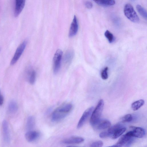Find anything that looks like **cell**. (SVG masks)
Here are the masks:
<instances>
[{"label":"cell","mask_w":147,"mask_h":147,"mask_svg":"<svg viewBox=\"0 0 147 147\" xmlns=\"http://www.w3.org/2000/svg\"><path fill=\"white\" fill-rule=\"evenodd\" d=\"M40 133L36 131L29 130L25 134L26 140L28 142H32L37 140L40 137Z\"/></svg>","instance_id":"10"},{"label":"cell","mask_w":147,"mask_h":147,"mask_svg":"<svg viewBox=\"0 0 147 147\" xmlns=\"http://www.w3.org/2000/svg\"><path fill=\"white\" fill-rule=\"evenodd\" d=\"M104 105L103 100L100 99L93 110L91 115L90 123L92 125H97L100 121Z\"/></svg>","instance_id":"2"},{"label":"cell","mask_w":147,"mask_h":147,"mask_svg":"<svg viewBox=\"0 0 147 147\" xmlns=\"http://www.w3.org/2000/svg\"><path fill=\"white\" fill-rule=\"evenodd\" d=\"M108 67H105L102 71L101 73V76L102 79L104 80L107 79L108 77Z\"/></svg>","instance_id":"25"},{"label":"cell","mask_w":147,"mask_h":147,"mask_svg":"<svg viewBox=\"0 0 147 147\" xmlns=\"http://www.w3.org/2000/svg\"><path fill=\"white\" fill-rule=\"evenodd\" d=\"M62 54V51L60 49H57L54 54L53 61V69L55 74L57 73L60 69Z\"/></svg>","instance_id":"4"},{"label":"cell","mask_w":147,"mask_h":147,"mask_svg":"<svg viewBox=\"0 0 147 147\" xmlns=\"http://www.w3.org/2000/svg\"><path fill=\"white\" fill-rule=\"evenodd\" d=\"M107 147H118V146H117V145L116 144H115V145H113V146Z\"/></svg>","instance_id":"31"},{"label":"cell","mask_w":147,"mask_h":147,"mask_svg":"<svg viewBox=\"0 0 147 147\" xmlns=\"http://www.w3.org/2000/svg\"><path fill=\"white\" fill-rule=\"evenodd\" d=\"M99 136L101 138H103L109 137L110 136L106 131L101 132L99 134Z\"/></svg>","instance_id":"28"},{"label":"cell","mask_w":147,"mask_h":147,"mask_svg":"<svg viewBox=\"0 0 147 147\" xmlns=\"http://www.w3.org/2000/svg\"><path fill=\"white\" fill-rule=\"evenodd\" d=\"M94 109V107H91L84 111L78 123L77 128L80 129L84 125L89 117L91 115Z\"/></svg>","instance_id":"8"},{"label":"cell","mask_w":147,"mask_h":147,"mask_svg":"<svg viewBox=\"0 0 147 147\" xmlns=\"http://www.w3.org/2000/svg\"><path fill=\"white\" fill-rule=\"evenodd\" d=\"M78 28L77 19L76 16H74L70 26L69 33V36L71 37L76 35L78 31Z\"/></svg>","instance_id":"11"},{"label":"cell","mask_w":147,"mask_h":147,"mask_svg":"<svg viewBox=\"0 0 147 147\" xmlns=\"http://www.w3.org/2000/svg\"><path fill=\"white\" fill-rule=\"evenodd\" d=\"M74 51L72 50L67 51L65 53L63 58V61L65 64L68 65L71 63L74 56Z\"/></svg>","instance_id":"14"},{"label":"cell","mask_w":147,"mask_h":147,"mask_svg":"<svg viewBox=\"0 0 147 147\" xmlns=\"http://www.w3.org/2000/svg\"><path fill=\"white\" fill-rule=\"evenodd\" d=\"M36 75V72L34 70H31L28 72V79L29 83L31 84H33L35 83Z\"/></svg>","instance_id":"18"},{"label":"cell","mask_w":147,"mask_h":147,"mask_svg":"<svg viewBox=\"0 0 147 147\" xmlns=\"http://www.w3.org/2000/svg\"><path fill=\"white\" fill-rule=\"evenodd\" d=\"M97 4L103 6H109L115 4L114 0H96L94 1Z\"/></svg>","instance_id":"16"},{"label":"cell","mask_w":147,"mask_h":147,"mask_svg":"<svg viewBox=\"0 0 147 147\" xmlns=\"http://www.w3.org/2000/svg\"><path fill=\"white\" fill-rule=\"evenodd\" d=\"M72 107V104L69 103L64 104L58 107L52 114V121L57 122L63 119L71 111Z\"/></svg>","instance_id":"1"},{"label":"cell","mask_w":147,"mask_h":147,"mask_svg":"<svg viewBox=\"0 0 147 147\" xmlns=\"http://www.w3.org/2000/svg\"><path fill=\"white\" fill-rule=\"evenodd\" d=\"M103 145V142L99 140L92 143L90 145V147H102Z\"/></svg>","instance_id":"27"},{"label":"cell","mask_w":147,"mask_h":147,"mask_svg":"<svg viewBox=\"0 0 147 147\" xmlns=\"http://www.w3.org/2000/svg\"><path fill=\"white\" fill-rule=\"evenodd\" d=\"M25 1L17 0L15 1L14 15L15 17H18L20 13L25 5Z\"/></svg>","instance_id":"12"},{"label":"cell","mask_w":147,"mask_h":147,"mask_svg":"<svg viewBox=\"0 0 147 147\" xmlns=\"http://www.w3.org/2000/svg\"><path fill=\"white\" fill-rule=\"evenodd\" d=\"M84 4L86 7L89 9H91L93 7L92 3L90 1H85Z\"/></svg>","instance_id":"29"},{"label":"cell","mask_w":147,"mask_h":147,"mask_svg":"<svg viewBox=\"0 0 147 147\" xmlns=\"http://www.w3.org/2000/svg\"><path fill=\"white\" fill-rule=\"evenodd\" d=\"M136 8L139 13L143 18L147 19V12L146 10L141 5H136Z\"/></svg>","instance_id":"23"},{"label":"cell","mask_w":147,"mask_h":147,"mask_svg":"<svg viewBox=\"0 0 147 147\" xmlns=\"http://www.w3.org/2000/svg\"><path fill=\"white\" fill-rule=\"evenodd\" d=\"M4 99L3 96L0 95V106L2 105Z\"/></svg>","instance_id":"30"},{"label":"cell","mask_w":147,"mask_h":147,"mask_svg":"<svg viewBox=\"0 0 147 147\" xmlns=\"http://www.w3.org/2000/svg\"><path fill=\"white\" fill-rule=\"evenodd\" d=\"M126 130L125 128L123 127L116 131L112 135V138L115 139L119 137L124 133Z\"/></svg>","instance_id":"22"},{"label":"cell","mask_w":147,"mask_h":147,"mask_svg":"<svg viewBox=\"0 0 147 147\" xmlns=\"http://www.w3.org/2000/svg\"><path fill=\"white\" fill-rule=\"evenodd\" d=\"M132 130L128 132L126 134L130 136L138 138H142L145 135V129L140 127H130Z\"/></svg>","instance_id":"6"},{"label":"cell","mask_w":147,"mask_h":147,"mask_svg":"<svg viewBox=\"0 0 147 147\" xmlns=\"http://www.w3.org/2000/svg\"><path fill=\"white\" fill-rule=\"evenodd\" d=\"M97 128L98 129H107L110 127L111 125L110 122L107 120H104L99 121L97 124Z\"/></svg>","instance_id":"17"},{"label":"cell","mask_w":147,"mask_h":147,"mask_svg":"<svg viewBox=\"0 0 147 147\" xmlns=\"http://www.w3.org/2000/svg\"><path fill=\"white\" fill-rule=\"evenodd\" d=\"M133 141V137L129 136L126 134L123 135L119 139L116 144L118 147H129Z\"/></svg>","instance_id":"7"},{"label":"cell","mask_w":147,"mask_h":147,"mask_svg":"<svg viewBox=\"0 0 147 147\" xmlns=\"http://www.w3.org/2000/svg\"><path fill=\"white\" fill-rule=\"evenodd\" d=\"M66 147H78V146H67Z\"/></svg>","instance_id":"32"},{"label":"cell","mask_w":147,"mask_h":147,"mask_svg":"<svg viewBox=\"0 0 147 147\" xmlns=\"http://www.w3.org/2000/svg\"><path fill=\"white\" fill-rule=\"evenodd\" d=\"M144 103V101L143 99H140L133 102L131 104L132 109L134 111L138 110Z\"/></svg>","instance_id":"19"},{"label":"cell","mask_w":147,"mask_h":147,"mask_svg":"<svg viewBox=\"0 0 147 147\" xmlns=\"http://www.w3.org/2000/svg\"><path fill=\"white\" fill-rule=\"evenodd\" d=\"M26 44L27 41L24 40L18 47L11 61L10 64L11 65H14L19 59L24 51Z\"/></svg>","instance_id":"5"},{"label":"cell","mask_w":147,"mask_h":147,"mask_svg":"<svg viewBox=\"0 0 147 147\" xmlns=\"http://www.w3.org/2000/svg\"><path fill=\"white\" fill-rule=\"evenodd\" d=\"M2 130L3 140L7 144L10 141V135L8 125L6 121L4 120L2 123Z\"/></svg>","instance_id":"9"},{"label":"cell","mask_w":147,"mask_h":147,"mask_svg":"<svg viewBox=\"0 0 147 147\" xmlns=\"http://www.w3.org/2000/svg\"><path fill=\"white\" fill-rule=\"evenodd\" d=\"M133 119L132 115L130 114H127L125 115L122 118L123 122H129L131 121Z\"/></svg>","instance_id":"26"},{"label":"cell","mask_w":147,"mask_h":147,"mask_svg":"<svg viewBox=\"0 0 147 147\" xmlns=\"http://www.w3.org/2000/svg\"><path fill=\"white\" fill-rule=\"evenodd\" d=\"M105 36L110 43L114 42L115 38L113 34L109 30H107L105 32Z\"/></svg>","instance_id":"24"},{"label":"cell","mask_w":147,"mask_h":147,"mask_svg":"<svg viewBox=\"0 0 147 147\" xmlns=\"http://www.w3.org/2000/svg\"><path fill=\"white\" fill-rule=\"evenodd\" d=\"M123 11L125 16L130 20L134 23L139 22V18L131 4H126L124 7Z\"/></svg>","instance_id":"3"},{"label":"cell","mask_w":147,"mask_h":147,"mask_svg":"<svg viewBox=\"0 0 147 147\" xmlns=\"http://www.w3.org/2000/svg\"><path fill=\"white\" fill-rule=\"evenodd\" d=\"M35 120L32 116L29 117L27 119L26 123V128L27 130H31L35 126Z\"/></svg>","instance_id":"15"},{"label":"cell","mask_w":147,"mask_h":147,"mask_svg":"<svg viewBox=\"0 0 147 147\" xmlns=\"http://www.w3.org/2000/svg\"><path fill=\"white\" fill-rule=\"evenodd\" d=\"M18 109L17 105L14 101H11L9 103L8 106V111L11 113H16Z\"/></svg>","instance_id":"20"},{"label":"cell","mask_w":147,"mask_h":147,"mask_svg":"<svg viewBox=\"0 0 147 147\" xmlns=\"http://www.w3.org/2000/svg\"><path fill=\"white\" fill-rule=\"evenodd\" d=\"M123 127H124L121 124L118 123L111 127L107 131L110 136H112L116 131L118 129Z\"/></svg>","instance_id":"21"},{"label":"cell","mask_w":147,"mask_h":147,"mask_svg":"<svg viewBox=\"0 0 147 147\" xmlns=\"http://www.w3.org/2000/svg\"><path fill=\"white\" fill-rule=\"evenodd\" d=\"M84 139L79 137H72L63 140L62 142L65 144H79L83 142Z\"/></svg>","instance_id":"13"}]
</instances>
